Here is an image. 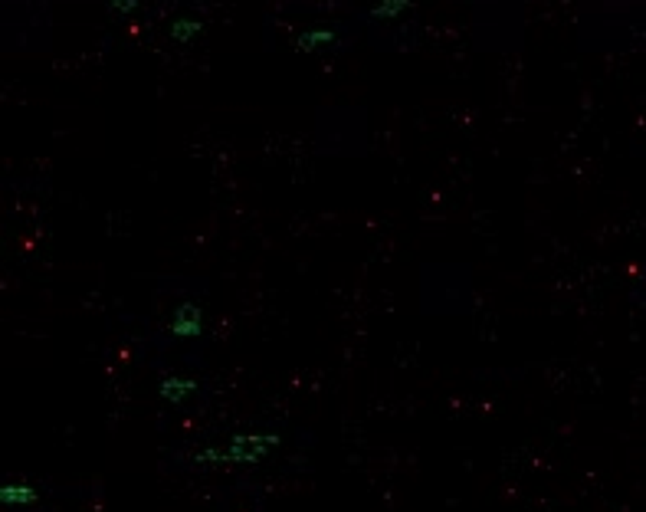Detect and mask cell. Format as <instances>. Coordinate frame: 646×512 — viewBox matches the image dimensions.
Segmentation results:
<instances>
[{"instance_id": "3957f363", "label": "cell", "mask_w": 646, "mask_h": 512, "mask_svg": "<svg viewBox=\"0 0 646 512\" xmlns=\"http://www.w3.org/2000/svg\"><path fill=\"white\" fill-rule=\"evenodd\" d=\"M0 503L4 506H30V503H36V489L23 486V483H7V486H0Z\"/></svg>"}, {"instance_id": "277c9868", "label": "cell", "mask_w": 646, "mask_h": 512, "mask_svg": "<svg viewBox=\"0 0 646 512\" xmlns=\"http://www.w3.org/2000/svg\"><path fill=\"white\" fill-rule=\"evenodd\" d=\"M158 391H161V398H164V401L181 404V401H184V398H188L190 391H197V381H184V378H164Z\"/></svg>"}, {"instance_id": "6da1fadb", "label": "cell", "mask_w": 646, "mask_h": 512, "mask_svg": "<svg viewBox=\"0 0 646 512\" xmlns=\"http://www.w3.org/2000/svg\"><path fill=\"white\" fill-rule=\"evenodd\" d=\"M276 444H279L276 434H247V437H237L230 447L197 453V460L200 463H256V460H263Z\"/></svg>"}, {"instance_id": "7a4b0ae2", "label": "cell", "mask_w": 646, "mask_h": 512, "mask_svg": "<svg viewBox=\"0 0 646 512\" xmlns=\"http://www.w3.org/2000/svg\"><path fill=\"white\" fill-rule=\"evenodd\" d=\"M200 329H204V322H200V309L197 306H181L178 312H174V319H171V332L184 335V338L200 335Z\"/></svg>"}, {"instance_id": "52a82bcc", "label": "cell", "mask_w": 646, "mask_h": 512, "mask_svg": "<svg viewBox=\"0 0 646 512\" xmlns=\"http://www.w3.org/2000/svg\"><path fill=\"white\" fill-rule=\"evenodd\" d=\"M332 36H335V33H328V30H325V33H302L298 46H318V43H328Z\"/></svg>"}, {"instance_id": "5b68a950", "label": "cell", "mask_w": 646, "mask_h": 512, "mask_svg": "<svg viewBox=\"0 0 646 512\" xmlns=\"http://www.w3.org/2000/svg\"><path fill=\"white\" fill-rule=\"evenodd\" d=\"M410 4L407 0H394V4H377L375 10H371V17L375 20H387V17H397V10H407Z\"/></svg>"}, {"instance_id": "8992f818", "label": "cell", "mask_w": 646, "mask_h": 512, "mask_svg": "<svg viewBox=\"0 0 646 512\" xmlns=\"http://www.w3.org/2000/svg\"><path fill=\"white\" fill-rule=\"evenodd\" d=\"M171 33L178 36V40H188V36L200 33V23H197V20H181V23H174V30H171Z\"/></svg>"}]
</instances>
